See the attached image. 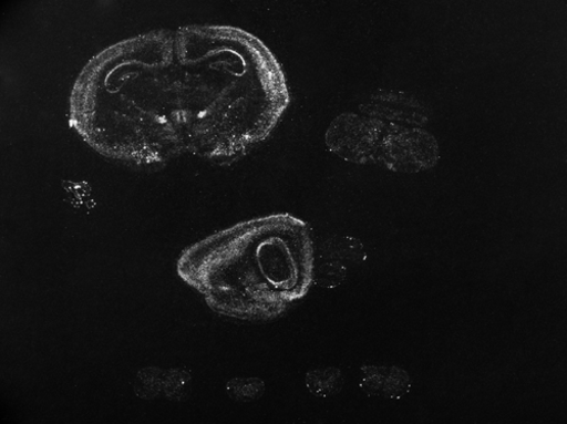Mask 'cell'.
<instances>
[{"mask_svg":"<svg viewBox=\"0 0 567 424\" xmlns=\"http://www.w3.org/2000/svg\"><path fill=\"white\" fill-rule=\"evenodd\" d=\"M291 102L286 73L252 33L196 24L120 41L75 81L70 125L94 152L138 169L183 155L217 165L248 156Z\"/></svg>","mask_w":567,"mask_h":424,"instance_id":"1","label":"cell"},{"mask_svg":"<svg viewBox=\"0 0 567 424\" xmlns=\"http://www.w3.org/2000/svg\"><path fill=\"white\" fill-rule=\"evenodd\" d=\"M310 227L290 214L235 225L188 248L178 273L218 313L270 321L302 300L313 282Z\"/></svg>","mask_w":567,"mask_h":424,"instance_id":"2","label":"cell"},{"mask_svg":"<svg viewBox=\"0 0 567 424\" xmlns=\"http://www.w3.org/2000/svg\"><path fill=\"white\" fill-rule=\"evenodd\" d=\"M378 118L383 121V131L372 164L401 173H417L437 164L440 151L434 135L421 128L405 127L399 124L401 122Z\"/></svg>","mask_w":567,"mask_h":424,"instance_id":"3","label":"cell"},{"mask_svg":"<svg viewBox=\"0 0 567 424\" xmlns=\"http://www.w3.org/2000/svg\"><path fill=\"white\" fill-rule=\"evenodd\" d=\"M383 122L361 113H344L330 124L326 133L328 149L355 164L372 163L382 135Z\"/></svg>","mask_w":567,"mask_h":424,"instance_id":"4","label":"cell"},{"mask_svg":"<svg viewBox=\"0 0 567 424\" xmlns=\"http://www.w3.org/2000/svg\"><path fill=\"white\" fill-rule=\"evenodd\" d=\"M361 371L360 389L369 396L399 400L411 390L409 373L398 366L364 365Z\"/></svg>","mask_w":567,"mask_h":424,"instance_id":"5","label":"cell"},{"mask_svg":"<svg viewBox=\"0 0 567 424\" xmlns=\"http://www.w3.org/2000/svg\"><path fill=\"white\" fill-rule=\"evenodd\" d=\"M309 392L317 397H330L341 393L344 386L342 372L329 366L309 371L306 376Z\"/></svg>","mask_w":567,"mask_h":424,"instance_id":"6","label":"cell"},{"mask_svg":"<svg viewBox=\"0 0 567 424\" xmlns=\"http://www.w3.org/2000/svg\"><path fill=\"white\" fill-rule=\"evenodd\" d=\"M266 391L259 379H235L227 384L228 395L236 402L249 403L259 400Z\"/></svg>","mask_w":567,"mask_h":424,"instance_id":"7","label":"cell"}]
</instances>
